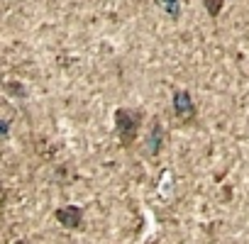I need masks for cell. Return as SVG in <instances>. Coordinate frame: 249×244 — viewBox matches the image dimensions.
Returning a JSON list of instances; mask_svg holds the SVG:
<instances>
[{
	"instance_id": "obj_5",
	"label": "cell",
	"mask_w": 249,
	"mask_h": 244,
	"mask_svg": "<svg viewBox=\"0 0 249 244\" xmlns=\"http://www.w3.org/2000/svg\"><path fill=\"white\" fill-rule=\"evenodd\" d=\"M154 3H157L171 20H178V17H181V0H154Z\"/></svg>"
},
{
	"instance_id": "obj_4",
	"label": "cell",
	"mask_w": 249,
	"mask_h": 244,
	"mask_svg": "<svg viewBox=\"0 0 249 244\" xmlns=\"http://www.w3.org/2000/svg\"><path fill=\"white\" fill-rule=\"evenodd\" d=\"M161 142H164V125L159 120L152 122V130H149V137H147V154L149 157H157L161 152Z\"/></svg>"
},
{
	"instance_id": "obj_7",
	"label": "cell",
	"mask_w": 249,
	"mask_h": 244,
	"mask_svg": "<svg viewBox=\"0 0 249 244\" xmlns=\"http://www.w3.org/2000/svg\"><path fill=\"white\" fill-rule=\"evenodd\" d=\"M15 244H30V242H27V239H18Z\"/></svg>"
},
{
	"instance_id": "obj_6",
	"label": "cell",
	"mask_w": 249,
	"mask_h": 244,
	"mask_svg": "<svg viewBox=\"0 0 249 244\" xmlns=\"http://www.w3.org/2000/svg\"><path fill=\"white\" fill-rule=\"evenodd\" d=\"M203 5H205V10H208V15H210V17H217V15L222 13L225 0H203Z\"/></svg>"
},
{
	"instance_id": "obj_1",
	"label": "cell",
	"mask_w": 249,
	"mask_h": 244,
	"mask_svg": "<svg viewBox=\"0 0 249 244\" xmlns=\"http://www.w3.org/2000/svg\"><path fill=\"white\" fill-rule=\"evenodd\" d=\"M142 110H132V107H117L115 110V132L117 139L124 149H130L137 142V135L142 130Z\"/></svg>"
},
{
	"instance_id": "obj_3",
	"label": "cell",
	"mask_w": 249,
	"mask_h": 244,
	"mask_svg": "<svg viewBox=\"0 0 249 244\" xmlns=\"http://www.w3.org/2000/svg\"><path fill=\"white\" fill-rule=\"evenodd\" d=\"M54 217H56L59 225L66 227V229H78V227L83 225V210L76 208V205H64V208H59V210L54 212Z\"/></svg>"
},
{
	"instance_id": "obj_2",
	"label": "cell",
	"mask_w": 249,
	"mask_h": 244,
	"mask_svg": "<svg viewBox=\"0 0 249 244\" xmlns=\"http://www.w3.org/2000/svg\"><path fill=\"white\" fill-rule=\"evenodd\" d=\"M171 103H174V115L181 122H193L196 120V103H193L188 90H174Z\"/></svg>"
}]
</instances>
